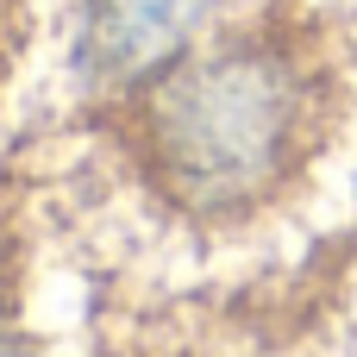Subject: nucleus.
Listing matches in <instances>:
<instances>
[{"mask_svg": "<svg viewBox=\"0 0 357 357\" xmlns=\"http://www.w3.org/2000/svg\"><path fill=\"white\" fill-rule=\"evenodd\" d=\"M345 113V50L301 0H257L151 82L88 107L126 176L195 232H245L295 201Z\"/></svg>", "mask_w": 357, "mask_h": 357, "instance_id": "nucleus-1", "label": "nucleus"}, {"mask_svg": "<svg viewBox=\"0 0 357 357\" xmlns=\"http://www.w3.org/2000/svg\"><path fill=\"white\" fill-rule=\"evenodd\" d=\"M257 0H82L75 31V82L94 100H113L176 56H188L201 38L251 13Z\"/></svg>", "mask_w": 357, "mask_h": 357, "instance_id": "nucleus-2", "label": "nucleus"}, {"mask_svg": "<svg viewBox=\"0 0 357 357\" xmlns=\"http://www.w3.org/2000/svg\"><path fill=\"white\" fill-rule=\"evenodd\" d=\"M19 282H25V232H19L13 195L0 188V333H6L13 314H19Z\"/></svg>", "mask_w": 357, "mask_h": 357, "instance_id": "nucleus-3", "label": "nucleus"}, {"mask_svg": "<svg viewBox=\"0 0 357 357\" xmlns=\"http://www.w3.org/2000/svg\"><path fill=\"white\" fill-rule=\"evenodd\" d=\"M25 38H31V13H25V0H0V94H6V82H13V69H19Z\"/></svg>", "mask_w": 357, "mask_h": 357, "instance_id": "nucleus-4", "label": "nucleus"}, {"mask_svg": "<svg viewBox=\"0 0 357 357\" xmlns=\"http://www.w3.org/2000/svg\"><path fill=\"white\" fill-rule=\"evenodd\" d=\"M0 357H50V351H38V345H25V339H19V333L6 326V333H0ZM100 357H126V351H100Z\"/></svg>", "mask_w": 357, "mask_h": 357, "instance_id": "nucleus-5", "label": "nucleus"}]
</instances>
